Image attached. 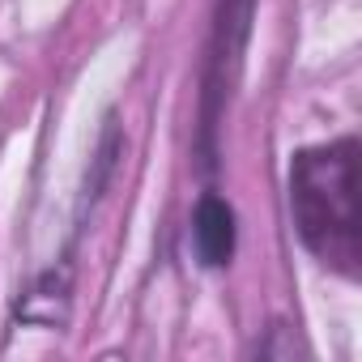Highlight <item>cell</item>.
Listing matches in <instances>:
<instances>
[{
	"label": "cell",
	"instance_id": "1",
	"mask_svg": "<svg viewBox=\"0 0 362 362\" xmlns=\"http://www.w3.org/2000/svg\"><path fill=\"white\" fill-rule=\"evenodd\" d=\"M358 149L354 141H337L328 149H311L294 162L290 175V205L307 247L341 269H358Z\"/></svg>",
	"mask_w": 362,
	"mask_h": 362
},
{
	"label": "cell",
	"instance_id": "2",
	"mask_svg": "<svg viewBox=\"0 0 362 362\" xmlns=\"http://www.w3.org/2000/svg\"><path fill=\"white\" fill-rule=\"evenodd\" d=\"M197 252L205 256V264H222L235 247V218L222 201H205L197 214Z\"/></svg>",
	"mask_w": 362,
	"mask_h": 362
}]
</instances>
